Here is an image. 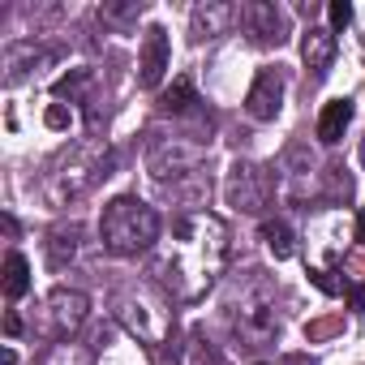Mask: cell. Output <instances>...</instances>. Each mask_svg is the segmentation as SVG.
Listing matches in <instances>:
<instances>
[{"label": "cell", "mask_w": 365, "mask_h": 365, "mask_svg": "<svg viewBox=\"0 0 365 365\" xmlns=\"http://www.w3.org/2000/svg\"><path fill=\"white\" fill-rule=\"evenodd\" d=\"M99 232H103V245L112 254H142L159 237V215L138 198H116L103 207Z\"/></svg>", "instance_id": "1"}, {"label": "cell", "mask_w": 365, "mask_h": 365, "mask_svg": "<svg viewBox=\"0 0 365 365\" xmlns=\"http://www.w3.org/2000/svg\"><path fill=\"white\" fill-rule=\"evenodd\" d=\"M168 56H172V48H168V31L163 26H150L146 31V39H142V73H138V82L146 86V91H155L159 82H163V73H168Z\"/></svg>", "instance_id": "2"}, {"label": "cell", "mask_w": 365, "mask_h": 365, "mask_svg": "<svg viewBox=\"0 0 365 365\" xmlns=\"http://www.w3.org/2000/svg\"><path fill=\"white\" fill-rule=\"evenodd\" d=\"M279 103H284V78H279V69H262L245 95V108L254 120H271L279 112Z\"/></svg>", "instance_id": "3"}, {"label": "cell", "mask_w": 365, "mask_h": 365, "mask_svg": "<svg viewBox=\"0 0 365 365\" xmlns=\"http://www.w3.org/2000/svg\"><path fill=\"white\" fill-rule=\"evenodd\" d=\"M301 56H305V65H309L314 73H327V65H331V56H335V35L322 31V26H309V31H305V43H301Z\"/></svg>", "instance_id": "4"}, {"label": "cell", "mask_w": 365, "mask_h": 365, "mask_svg": "<svg viewBox=\"0 0 365 365\" xmlns=\"http://www.w3.org/2000/svg\"><path fill=\"white\" fill-rule=\"evenodd\" d=\"M348 120H352V103H348V99H331V103L322 108V116H318V138H322L327 146L339 142L344 129H348Z\"/></svg>", "instance_id": "5"}, {"label": "cell", "mask_w": 365, "mask_h": 365, "mask_svg": "<svg viewBox=\"0 0 365 365\" xmlns=\"http://www.w3.org/2000/svg\"><path fill=\"white\" fill-rule=\"evenodd\" d=\"M26 288H31V262L22 258V254H9L5 258V297H26Z\"/></svg>", "instance_id": "6"}, {"label": "cell", "mask_w": 365, "mask_h": 365, "mask_svg": "<svg viewBox=\"0 0 365 365\" xmlns=\"http://www.w3.org/2000/svg\"><path fill=\"white\" fill-rule=\"evenodd\" d=\"M262 241H267V250H271L275 258H292V232H288V224L267 220V224H262Z\"/></svg>", "instance_id": "7"}, {"label": "cell", "mask_w": 365, "mask_h": 365, "mask_svg": "<svg viewBox=\"0 0 365 365\" xmlns=\"http://www.w3.org/2000/svg\"><path fill=\"white\" fill-rule=\"evenodd\" d=\"M190 103H194V86H190L185 78H180V82L163 95V112H185Z\"/></svg>", "instance_id": "8"}, {"label": "cell", "mask_w": 365, "mask_h": 365, "mask_svg": "<svg viewBox=\"0 0 365 365\" xmlns=\"http://www.w3.org/2000/svg\"><path fill=\"white\" fill-rule=\"evenodd\" d=\"M327 18H331V31H344V26L352 22V5H348V0H331V5H327Z\"/></svg>", "instance_id": "9"}, {"label": "cell", "mask_w": 365, "mask_h": 365, "mask_svg": "<svg viewBox=\"0 0 365 365\" xmlns=\"http://www.w3.org/2000/svg\"><path fill=\"white\" fill-rule=\"evenodd\" d=\"M309 279H314V288H318V292H327V297H335V292H339V288H335V279H331L327 271H309Z\"/></svg>", "instance_id": "10"}, {"label": "cell", "mask_w": 365, "mask_h": 365, "mask_svg": "<svg viewBox=\"0 0 365 365\" xmlns=\"http://www.w3.org/2000/svg\"><path fill=\"white\" fill-rule=\"evenodd\" d=\"M48 125H52V129H65V125H69V112H65V108H48Z\"/></svg>", "instance_id": "11"}, {"label": "cell", "mask_w": 365, "mask_h": 365, "mask_svg": "<svg viewBox=\"0 0 365 365\" xmlns=\"http://www.w3.org/2000/svg\"><path fill=\"white\" fill-rule=\"evenodd\" d=\"M5 335H9V339L22 335V318H18V314H5Z\"/></svg>", "instance_id": "12"}, {"label": "cell", "mask_w": 365, "mask_h": 365, "mask_svg": "<svg viewBox=\"0 0 365 365\" xmlns=\"http://www.w3.org/2000/svg\"><path fill=\"white\" fill-rule=\"evenodd\" d=\"M352 309H365V288H352Z\"/></svg>", "instance_id": "13"}, {"label": "cell", "mask_w": 365, "mask_h": 365, "mask_svg": "<svg viewBox=\"0 0 365 365\" xmlns=\"http://www.w3.org/2000/svg\"><path fill=\"white\" fill-rule=\"evenodd\" d=\"M0 365H18V352H14V348H5V356H0Z\"/></svg>", "instance_id": "14"}, {"label": "cell", "mask_w": 365, "mask_h": 365, "mask_svg": "<svg viewBox=\"0 0 365 365\" xmlns=\"http://www.w3.org/2000/svg\"><path fill=\"white\" fill-rule=\"evenodd\" d=\"M356 241H361V245H365V215H361V220H356Z\"/></svg>", "instance_id": "15"}]
</instances>
